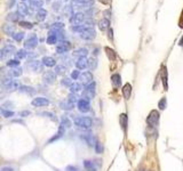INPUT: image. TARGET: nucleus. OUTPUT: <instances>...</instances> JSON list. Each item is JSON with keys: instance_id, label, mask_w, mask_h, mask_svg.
Returning a JSON list of instances; mask_svg holds the SVG:
<instances>
[{"instance_id": "nucleus-1", "label": "nucleus", "mask_w": 183, "mask_h": 171, "mask_svg": "<svg viewBox=\"0 0 183 171\" xmlns=\"http://www.w3.org/2000/svg\"><path fill=\"white\" fill-rule=\"evenodd\" d=\"M74 126H77L80 129H90L93 126V120L90 118H86V116H80V118H76L73 120Z\"/></svg>"}, {"instance_id": "nucleus-2", "label": "nucleus", "mask_w": 183, "mask_h": 171, "mask_svg": "<svg viewBox=\"0 0 183 171\" xmlns=\"http://www.w3.org/2000/svg\"><path fill=\"white\" fill-rule=\"evenodd\" d=\"M1 84H2V87H4L7 91H14V90H16V89H20L18 84H17L15 80H13L9 76L4 78L2 81H1Z\"/></svg>"}, {"instance_id": "nucleus-3", "label": "nucleus", "mask_w": 183, "mask_h": 171, "mask_svg": "<svg viewBox=\"0 0 183 171\" xmlns=\"http://www.w3.org/2000/svg\"><path fill=\"white\" fill-rule=\"evenodd\" d=\"M95 88H96V84L94 81L90 82V84H87L82 92V98L86 100L93 99V97L95 96Z\"/></svg>"}, {"instance_id": "nucleus-4", "label": "nucleus", "mask_w": 183, "mask_h": 171, "mask_svg": "<svg viewBox=\"0 0 183 171\" xmlns=\"http://www.w3.org/2000/svg\"><path fill=\"white\" fill-rule=\"evenodd\" d=\"M85 14L84 13H77L73 14V16L70 17V23L72 24L73 26H79L85 23Z\"/></svg>"}, {"instance_id": "nucleus-5", "label": "nucleus", "mask_w": 183, "mask_h": 171, "mask_svg": "<svg viewBox=\"0 0 183 171\" xmlns=\"http://www.w3.org/2000/svg\"><path fill=\"white\" fill-rule=\"evenodd\" d=\"M16 48L14 47L13 45H6L2 49H1V52H0V55H1V60H6L7 57H9L10 55L13 54H16Z\"/></svg>"}, {"instance_id": "nucleus-6", "label": "nucleus", "mask_w": 183, "mask_h": 171, "mask_svg": "<svg viewBox=\"0 0 183 171\" xmlns=\"http://www.w3.org/2000/svg\"><path fill=\"white\" fill-rule=\"evenodd\" d=\"M95 37H96V32H95V30L93 28H87L85 31H82L80 33V38L84 40H87V41L93 40Z\"/></svg>"}, {"instance_id": "nucleus-7", "label": "nucleus", "mask_w": 183, "mask_h": 171, "mask_svg": "<svg viewBox=\"0 0 183 171\" xmlns=\"http://www.w3.org/2000/svg\"><path fill=\"white\" fill-rule=\"evenodd\" d=\"M158 120H159V112L156 111V110H153V111L150 112L149 116L146 118V123L149 124L150 127H153V126L157 124Z\"/></svg>"}, {"instance_id": "nucleus-8", "label": "nucleus", "mask_w": 183, "mask_h": 171, "mask_svg": "<svg viewBox=\"0 0 183 171\" xmlns=\"http://www.w3.org/2000/svg\"><path fill=\"white\" fill-rule=\"evenodd\" d=\"M56 73L54 71H47L44 73V76H42V79H44V82L47 84H52L55 82V80H56Z\"/></svg>"}, {"instance_id": "nucleus-9", "label": "nucleus", "mask_w": 183, "mask_h": 171, "mask_svg": "<svg viewBox=\"0 0 183 171\" xmlns=\"http://www.w3.org/2000/svg\"><path fill=\"white\" fill-rule=\"evenodd\" d=\"M71 49V45L69 41H61V44L56 46V52L57 54H65Z\"/></svg>"}, {"instance_id": "nucleus-10", "label": "nucleus", "mask_w": 183, "mask_h": 171, "mask_svg": "<svg viewBox=\"0 0 183 171\" xmlns=\"http://www.w3.org/2000/svg\"><path fill=\"white\" fill-rule=\"evenodd\" d=\"M42 62L40 60H30L28 64H26V66H28L31 71L33 72H40L42 70Z\"/></svg>"}, {"instance_id": "nucleus-11", "label": "nucleus", "mask_w": 183, "mask_h": 171, "mask_svg": "<svg viewBox=\"0 0 183 171\" xmlns=\"http://www.w3.org/2000/svg\"><path fill=\"white\" fill-rule=\"evenodd\" d=\"M77 107L78 110L80 112H82V113H86V112H88L90 110V102L88 100L84 99V98H82V99H79V102L77 103Z\"/></svg>"}, {"instance_id": "nucleus-12", "label": "nucleus", "mask_w": 183, "mask_h": 171, "mask_svg": "<svg viewBox=\"0 0 183 171\" xmlns=\"http://www.w3.org/2000/svg\"><path fill=\"white\" fill-rule=\"evenodd\" d=\"M79 80H80V82L82 84H90V82H93V74H92V72H84L80 74L79 76Z\"/></svg>"}, {"instance_id": "nucleus-13", "label": "nucleus", "mask_w": 183, "mask_h": 171, "mask_svg": "<svg viewBox=\"0 0 183 171\" xmlns=\"http://www.w3.org/2000/svg\"><path fill=\"white\" fill-rule=\"evenodd\" d=\"M37 45H38V38L36 36H31L25 40L24 47L26 49H33V48L37 47Z\"/></svg>"}, {"instance_id": "nucleus-14", "label": "nucleus", "mask_w": 183, "mask_h": 171, "mask_svg": "<svg viewBox=\"0 0 183 171\" xmlns=\"http://www.w3.org/2000/svg\"><path fill=\"white\" fill-rule=\"evenodd\" d=\"M49 104V100L45 97H36L32 100V105L36 107H42V106H47Z\"/></svg>"}, {"instance_id": "nucleus-15", "label": "nucleus", "mask_w": 183, "mask_h": 171, "mask_svg": "<svg viewBox=\"0 0 183 171\" xmlns=\"http://www.w3.org/2000/svg\"><path fill=\"white\" fill-rule=\"evenodd\" d=\"M82 139L85 140L86 143L88 144L90 146H95V145H96V143H97L96 138H95V137L93 136V134H90V132L84 134V135L82 136Z\"/></svg>"}, {"instance_id": "nucleus-16", "label": "nucleus", "mask_w": 183, "mask_h": 171, "mask_svg": "<svg viewBox=\"0 0 183 171\" xmlns=\"http://www.w3.org/2000/svg\"><path fill=\"white\" fill-rule=\"evenodd\" d=\"M88 63H90V60H87L86 57H79L76 62V66L78 70H85L88 66Z\"/></svg>"}, {"instance_id": "nucleus-17", "label": "nucleus", "mask_w": 183, "mask_h": 171, "mask_svg": "<svg viewBox=\"0 0 183 171\" xmlns=\"http://www.w3.org/2000/svg\"><path fill=\"white\" fill-rule=\"evenodd\" d=\"M41 62H42V64H44L45 66H47V68H53V66H55V64H56L55 58L50 57V56H45Z\"/></svg>"}, {"instance_id": "nucleus-18", "label": "nucleus", "mask_w": 183, "mask_h": 171, "mask_svg": "<svg viewBox=\"0 0 183 171\" xmlns=\"http://www.w3.org/2000/svg\"><path fill=\"white\" fill-rule=\"evenodd\" d=\"M23 16H22V14L18 12H15V13H10V14H8L7 15V20L9 21V22H21V18H22Z\"/></svg>"}, {"instance_id": "nucleus-19", "label": "nucleus", "mask_w": 183, "mask_h": 171, "mask_svg": "<svg viewBox=\"0 0 183 171\" xmlns=\"http://www.w3.org/2000/svg\"><path fill=\"white\" fill-rule=\"evenodd\" d=\"M2 31H4L5 34L13 37L15 33V28H14V25H10V24H5L2 26Z\"/></svg>"}, {"instance_id": "nucleus-20", "label": "nucleus", "mask_w": 183, "mask_h": 171, "mask_svg": "<svg viewBox=\"0 0 183 171\" xmlns=\"http://www.w3.org/2000/svg\"><path fill=\"white\" fill-rule=\"evenodd\" d=\"M46 16H47V10H46V9H44V8H40V9H38V10H37V14H36L37 21L42 22V21L46 20Z\"/></svg>"}, {"instance_id": "nucleus-21", "label": "nucleus", "mask_w": 183, "mask_h": 171, "mask_svg": "<svg viewBox=\"0 0 183 171\" xmlns=\"http://www.w3.org/2000/svg\"><path fill=\"white\" fill-rule=\"evenodd\" d=\"M60 105H61V108L66 110V111H70V110H72V108L74 107V103H72V102L69 99H65L64 102H61Z\"/></svg>"}, {"instance_id": "nucleus-22", "label": "nucleus", "mask_w": 183, "mask_h": 171, "mask_svg": "<svg viewBox=\"0 0 183 171\" xmlns=\"http://www.w3.org/2000/svg\"><path fill=\"white\" fill-rule=\"evenodd\" d=\"M98 28H100L101 31H105V30H108V29L110 28V21L108 20V18H103V20H101L100 22H98Z\"/></svg>"}, {"instance_id": "nucleus-23", "label": "nucleus", "mask_w": 183, "mask_h": 171, "mask_svg": "<svg viewBox=\"0 0 183 171\" xmlns=\"http://www.w3.org/2000/svg\"><path fill=\"white\" fill-rule=\"evenodd\" d=\"M17 12L21 13L22 15H28L29 13H30V10H29V7L24 2H21V4H18V6H17Z\"/></svg>"}, {"instance_id": "nucleus-24", "label": "nucleus", "mask_w": 183, "mask_h": 171, "mask_svg": "<svg viewBox=\"0 0 183 171\" xmlns=\"http://www.w3.org/2000/svg\"><path fill=\"white\" fill-rule=\"evenodd\" d=\"M122 94H124V97L128 99L130 97V94H132V86L129 84H126L124 87H122Z\"/></svg>"}, {"instance_id": "nucleus-25", "label": "nucleus", "mask_w": 183, "mask_h": 171, "mask_svg": "<svg viewBox=\"0 0 183 171\" xmlns=\"http://www.w3.org/2000/svg\"><path fill=\"white\" fill-rule=\"evenodd\" d=\"M29 4L32 8H36V9H40L44 5V0H29Z\"/></svg>"}, {"instance_id": "nucleus-26", "label": "nucleus", "mask_w": 183, "mask_h": 171, "mask_svg": "<svg viewBox=\"0 0 183 171\" xmlns=\"http://www.w3.org/2000/svg\"><path fill=\"white\" fill-rule=\"evenodd\" d=\"M70 91L72 92V94H77V92H79L80 90L82 89V84H78V82H73V84H71V86L69 87Z\"/></svg>"}, {"instance_id": "nucleus-27", "label": "nucleus", "mask_w": 183, "mask_h": 171, "mask_svg": "<svg viewBox=\"0 0 183 171\" xmlns=\"http://www.w3.org/2000/svg\"><path fill=\"white\" fill-rule=\"evenodd\" d=\"M64 131H65V128L62 127V126H60V129H58V131H57L56 136H54V137H52L50 139H49V143H53L54 140H57L58 138H61L62 136L64 135Z\"/></svg>"}, {"instance_id": "nucleus-28", "label": "nucleus", "mask_w": 183, "mask_h": 171, "mask_svg": "<svg viewBox=\"0 0 183 171\" xmlns=\"http://www.w3.org/2000/svg\"><path fill=\"white\" fill-rule=\"evenodd\" d=\"M87 54H88V50L86 48H79L76 52H73V56H78V58L79 57H86Z\"/></svg>"}, {"instance_id": "nucleus-29", "label": "nucleus", "mask_w": 183, "mask_h": 171, "mask_svg": "<svg viewBox=\"0 0 183 171\" xmlns=\"http://www.w3.org/2000/svg\"><path fill=\"white\" fill-rule=\"evenodd\" d=\"M111 81H112V84H113V87H119L120 84H121V78L119 74H113V76H111Z\"/></svg>"}, {"instance_id": "nucleus-30", "label": "nucleus", "mask_w": 183, "mask_h": 171, "mask_svg": "<svg viewBox=\"0 0 183 171\" xmlns=\"http://www.w3.org/2000/svg\"><path fill=\"white\" fill-rule=\"evenodd\" d=\"M22 73H23V70L21 68H14L13 70H10V72L8 73V76H15V78H17V76H22Z\"/></svg>"}, {"instance_id": "nucleus-31", "label": "nucleus", "mask_w": 183, "mask_h": 171, "mask_svg": "<svg viewBox=\"0 0 183 171\" xmlns=\"http://www.w3.org/2000/svg\"><path fill=\"white\" fill-rule=\"evenodd\" d=\"M84 167L87 171H95L96 170V168L94 165V163L92 161H88V160H86L85 162H84Z\"/></svg>"}, {"instance_id": "nucleus-32", "label": "nucleus", "mask_w": 183, "mask_h": 171, "mask_svg": "<svg viewBox=\"0 0 183 171\" xmlns=\"http://www.w3.org/2000/svg\"><path fill=\"white\" fill-rule=\"evenodd\" d=\"M65 72H66V68H65L64 65H56L55 66V73L56 74L63 76V74H65Z\"/></svg>"}, {"instance_id": "nucleus-33", "label": "nucleus", "mask_w": 183, "mask_h": 171, "mask_svg": "<svg viewBox=\"0 0 183 171\" xmlns=\"http://www.w3.org/2000/svg\"><path fill=\"white\" fill-rule=\"evenodd\" d=\"M18 90L21 92H25V94H33L34 92V89L32 87H28V86H21Z\"/></svg>"}, {"instance_id": "nucleus-34", "label": "nucleus", "mask_w": 183, "mask_h": 171, "mask_svg": "<svg viewBox=\"0 0 183 171\" xmlns=\"http://www.w3.org/2000/svg\"><path fill=\"white\" fill-rule=\"evenodd\" d=\"M57 40H58V37L57 36H55V34H48V37H47V44L55 45L57 42Z\"/></svg>"}, {"instance_id": "nucleus-35", "label": "nucleus", "mask_w": 183, "mask_h": 171, "mask_svg": "<svg viewBox=\"0 0 183 171\" xmlns=\"http://www.w3.org/2000/svg\"><path fill=\"white\" fill-rule=\"evenodd\" d=\"M119 121H120V124H121V128L125 130L126 129V126H127V115L126 114H121V115L119 116Z\"/></svg>"}, {"instance_id": "nucleus-36", "label": "nucleus", "mask_w": 183, "mask_h": 171, "mask_svg": "<svg viewBox=\"0 0 183 171\" xmlns=\"http://www.w3.org/2000/svg\"><path fill=\"white\" fill-rule=\"evenodd\" d=\"M1 115L4 116V118H12V116H14V112L1 107Z\"/></svg>"}, {"instance_id": "nucleus-37", "label": "nucleus", "mask_w": 183, "mask_h": 171, "mask_svg": "<svg viewBox=\"0 0 183 171\" xmlns=\"http://www.w3.org/2000/svg\"><path fill=\"white\" fill-rule=\"evenodd\" d=\"M23 38H24V33L23 32H15L14 36H13V39L15 40V41H18V42L22 41Z\"/></svg>"}, {"instance_id": "nucleus-38", "label": "nucleus", "mask_w": 183, "mask_h": 171, "mask_svg": "<svg viewBox=\"0 0 183 171\" xmlns=\"http://www.w3.org/2000/svg\"><path fill=\"white\" fill-rule=\"evenodd\" d=\"M15 55H16L17 60H23V58H25V57H26L28 52H25L24 49H20V50H18V52H17Z\"/></svg>"}, {"instance_id": "nucleus-39", "label": "nucleus", "mask_w": 183, "mask_h": 171, "mask_svg": "<svg viewBox=\"0 0 183 171\" xmlns=\"http://www.w3.org/2000/svg\"><path fill=\"white\" fill-rule=\"evenodd\" d=\"M64 28V24L61 22H56L52 25V30H57V31H62V29Z\"/></svg>"}, {"instance_id": "nucleus-40", "label": "nucleus", "mask_w": 183, "mask_h": 171, "mask_svg": "<svg viewBox=\"0 0 183 171\" xmlns=\"http://www.w3.org/2000/svg\"><path fill=\"white\" fill-rule=\"evenodd\" d=\"M88 66H90V68L92 71H94L95 68H97V60H95V58H90V63H88Z\"/></svg>"}, {"instance_id": "nucleus-41", "label": "nucleus", "mask_w": 183, "mask_h": 171, "mask_svg": "<svg viewBox=\"0 0 183 171\" xmlns=\"http://www.w3.org/2000/svg\"><path fill=\"white\" fill-rule=\"evenodd\" d=\"M105 52H106V55H108V57H109L110 60H114L116 58V52L112 50V49H110V48H105Z\"/></svg>"}, {"instance_id": "nucleus-42", "label": "nucleus", "mask_w": 183, "mask_h": 171, "mask_svg": "<svg viewBox=\"0 0 183 171\" xmlns=\"http://www.w3.org/2000/svg\"><path fill=\"white\" fill-rule=\"evenodd\" d=\"M61 126L62 127H64L65 129H66V128H70L71 127V121H70L68 118H64V119H62Z\"/></svg>"}, {"instance_id": "nucleus-43", "label": "nucleus", "mask_w": 183, "mask_h": 171, "mask_svg": "<svg viewBox=\"0 0 183 171\" xmlns=\"http://www.w3.org/2000/svg\"><path fill=\"white\" fill-rule=\"evenodd\" d=\"M7 65L10 66V68H17L20 65V60H12L7 62Z\"/></svg>"}, {"instance_id": "nucleus-44", "label": "nucleus", "mask_w": 183, "mask_h": 171, "mask_svg": "<svg viewBox=\"0 0 183 171\" xmlns=\"http://www.w3.org/2000/svg\"><path fill=\"white\" fill-rule=\"evenodd\" d=\"M18 25H21V26H23V28H25V29H32L33 28L32 23H30V22H23V21L18 22Z\"/></svg>"}, {"instance_id": "nucleus-45", "label": "nucleus", "mask_w": 183, "mask_h": 171, "mask_svg": "<svg viewBox=\"0 0 183 171\" xmlns=\"http://www.w3.org/2000/svg\"><path fill=\"white\" fill-rule=\"evenodd\" d=\"M166 104H167L166 98H161L158 103V107L160 108V110H165V108H166Z\"/></svg>"}, {"instance_id": "nucleus-46", "label": "nucleus", "mask_w": 183, "mask_h": 171, "mask_svg": "<svg viewBox=\"0 0 183 171\" xmlns=\"http://www.w3.org/2000/svg\"><path fill=\"white\" fill-rule=\"evenodd\" d=\"M94 147H95V151H96V153H98V154H101L102 152H103V145H102L100 142H97V143H96V145H95Z\"/></svg>"}, {"instance_id": "nucleus-47", "label": "nucleus", "mask_w": 183, "mask_h": 171, "mask_svg": "<svg viewBox=\"0 0 183 171\" xmlns=\"http://www.w3.org/2000/svg\"><path fill=\"white\" fill-rule=\"evenodd\" d=\"M79 76H80V73H79V71H78V70H74V71H72V73H71V79L78 80V79H79Z\"/></svg>"}, {"instance_id": "nucleus-48", "label": "nucleus", "mask_w": 183, "mask_h": 171, "mask_svg": "<svg viewBox=\"0 0 183 171\" xmlns=\"http://www.w3.org/2000/svg\"><path fill=\"white\" fill-rule=\"evenodd\" d=\"M68 99L71 100V102H72V103H74V104L79 102V100L77 99V96H76V94H72V92H71V94L69 95V97H68Z\"/></svg>"}, {"instance_id": "nucleus-49", "label": "nucleus", "mask_w": 183, "mask_h": 171, "mask_svg": "<svg viewBox=\"0 0 183 171\" xmlns=\"http://www.w3.org/2000/svg\"><path fill=\"white\" fill-rule=\"evenodd\" d=\"M61 84H63V86H69V87H70L72 82H71V80H70L69 78H63V80H62Z\"/></svg>"}, {"instance_id": "nucleus-50", "label": "nucleus", "mask_w": 183, "mask_h": 171, "mask_svg": "<svg viewBox=\"0 0 183 171\" xmlns=\"http://www.w3.org/2000/svg\"><path fill=\"white\" fill-rule=\"evenodd\" d=\"M18 115L22 116V118H25V116L30 115V111H22L18 113Z\"/></svg>"}, {"instance_id": "nucleus-51", "label": "nucleus", "mask_w": 183, "mask_h": 171, "mask_svg": "<svg viewBox=\"0 0 183 171\" xmlns=\"http://www.w3.org/2000/svg\"><path fill=\"white\" fill-rule=\"evenodd\" d=\"M10 106H13V103H12V102H6V103H5L4 105L1 106V107H2V108H6V107H7V108L9 110V107H10Z\"/></svg>"}, {"instance_id": "nucleus-52", "label": "nucleus", "mask_w": 183, "mask_h": 171, "mask_svg": "<svg viewBox=\"0 0 183 171\" xmlns=\"http://www.w3.org/2000/svg\"><path fill=\"white\" fill-rule=\"evenodd\" d=\"M14 4H15V0H8V2H7V7L12 8Z\"/></svg>"}, {"instance_id": "nucleus-53", "label": "nucleus", "mask_w": 183, "mask_h": 171, "mask_svg": "<svg viewBox=\"0 0 183 171\" xmlns=\"http://www.w3.org/2000/svg\"><path fill=\"white\" fill-rule=\"evenodd\" d=\"M1 171H14L13 168H9V167H4L1 169Z\"/></svg>"}, {"instance_id": "nucleus-54", "label": "nucleus", "mask_w": 183, "mask_h": 171, "mask_svg": "<svg viewBox=\"0 0 183 171\" xmlns=\"http://www.w3.org/2000/svg\"><path fill=\"white\" fill-rule=\"evenodd\" d=\"M102 4H105V5H109L111 4V0H100Z\"/></svg>"}, {"instance_id": "nucleus-55", "label": "nucleus", "mask_w": 183, "mask_h": 171, "mask_svg": "<svg viewBox=\"0 0 183 171\" xmlns=\"http://www.w3.org/2000/svg\"><path fill=\"white\" fill-rule=\"evenodd\" d=\"M68 171H76V168L69 167V168H68Z\"/></svg>"}, {"instance_id": "nucleus-56", "label": "nucleus", "mask_w": 183, "mask_h": 171, "mask_svg": "<svg viewBox=\"0 0 183 171\" xmlns=\"http://www.w3.org/2000/svg\"><path fill=\"white\" fill-rule=\"evenodd\" d=\"M22 1H25V0H22Z\"/></svg>"}]
</instances>
